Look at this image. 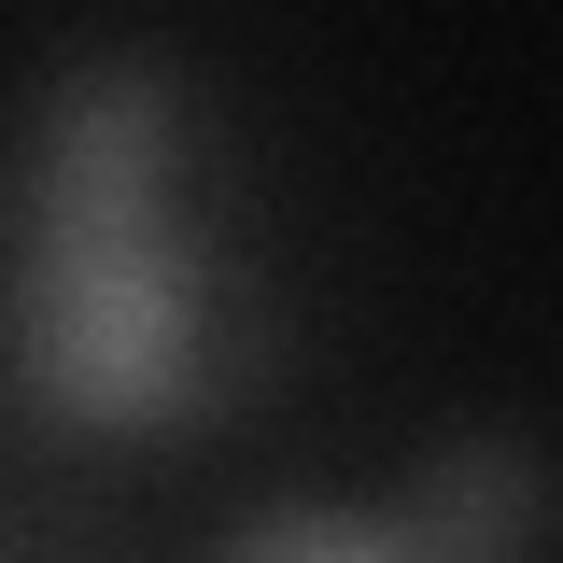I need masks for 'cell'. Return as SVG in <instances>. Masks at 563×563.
I'll list each match as a JSON object with an SVG mask.
<instances>
[{"mask_svg":"<svg viewBox=\"0 0 563 563\" xmlns=\"http://www.w3.org/2000/svg\"><path fill=\"white\" fill-rule=\"evenodd\" d=\"M14 366L70 422H184L225 395L211 268L169 225V85L141 57H99L57 85V128L29 155Z\"/></svg>","mask_w":563,"mask_h":563,"instance_id":"6da1fadb","label":"cell"},{"mask_svg":"<svg viewBox=\"0 0 563 563\" xmlns=\"http://www.w3.org/2000/svg\"><path fill=\"white\" fill-rule=\"evenodd\" d=\"M521 521H536V465H521L507 437H465V451L422 465V493L395 521L282 507V521H254L225 563H521Z\"/></svg>","mask_w":563,"mask_h":563,"instance_id":"7a4b0ae2","label":"cell"}]
</instances>
